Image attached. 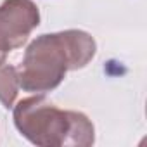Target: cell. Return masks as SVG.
<instances>
[{
    "instance_id": "cell-2",
    "label": "cell",
    "mask_w": 147,
    "mask_h": 147,
    "mask_svg": "<svg viewBox=\"0 0 147 147\" xmlns=\"http://www.w3.org/2000/svg\"><path fill=\"white\" fill-rule=\"evenodd\" d=\"M14 125L40 147H90L95 142V128L87 114L59 109L43 95L19 100L14 106Z\"/></svg>"
},
{
    "instance_id": "cell-1",
    "label": "cell",
    "mask_w": 147,
    "mask_h": 147,
    "mask_svg": "<svg viewBox=\"0 0 147 147\" xmlns=\"http://www.w3.org/2000/svg\"><path fill=\"white\" fill-rule=\"evenodd\" d=\"M94 36L82 30H66L36 36L16 67L19 88L45 94L57 88L67 71L85 67L95 55Z\"/></svg>"
},
{
    "instance_id": "cell-3",
    "label": "cell",
    "mask_w": 147,
    "mask_h": 147,
    "mask_svg": "<svg viewBox=\"0 0 147 147\" xmlns=\"http://www.w3.org/2000/svg\"><path fill=\"white\" fill-rule=\"evenodd\" d=\"M40 24V11L33 0H4L0 5V57L21 49Z\"/></svg>"
},
{
    "instance_id": "cell-4",
    "label": "cell",
    "mask_w": 147,
    "mask_h": 147,
    "mask_svg": "<svg viewBox=\"0 0 147 147\" xmlns=\"http://www.w3.org/2000/svg\"><path fill=\"white\" fill-rule=\"evenodd\" d=\"M18 92H19V80L16 67L7 62H2L0 64V102L5 109L14 107Z\"/></svg>"
}]
</instances>
